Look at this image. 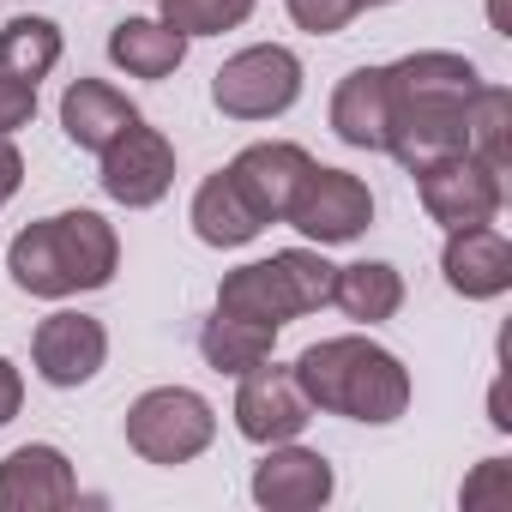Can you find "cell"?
Listing matches in <instances>:
<instances>
[{
	"mask_svg": "<svg viewBox=\"0 0 512 512\" xmlns=\"http://www.w3.org/2000/svg\"><path fill=\"white\" fill-rule=\"evenodd\" d=\"M7 272L25 296L37 302H67V296H85V290H103L115 284L121 272V235L103 211H55V217H37L13 235L7 247Z\"/></svg>",
	"mask_w": 512,
	"mask_h": 512,
	"instance_id": "6da1fadb",
	"label": "cell"
},
{
	"mask_svg": "<svg viewBox=\"0 0 512 512\" xmlns=\"http://www.w3.org/2000/svg\"><path fill=\"white\" fill-rule=\"evenodd\" d=\"M296 386L308 392L314 410L326 416H344V422H368V428H392L404 410H410V368L362 338V332H344V338H320L308 344L296 362H290Z\"/></svg>",
	"mask_w": 512,
	"mask_h": 512,
	"instance_id": "7a4b0ae2",
	"label": "cell"
},
{
	"mask_svg": "<svg viewBox=\"0 0 512 512\" xmlns=\"http://www.w3.org/2000/svg\"><path fill=\"white\" fill-rule=\"evenodd\" d=\"M332 260L320 247H284L272 260H247L217 284V314L235 320H260L272 332H284L302 314H320L332 302Z\"/></svg>",
	"mask_w": 512,
	"mask_h": 512,
	"instance_id": "3957f363",
	"label": "cell"
},
{
	"mask_svg": "<svg viewBox=\"0 0 512 512\" xmlns=\"http://www.w3.org/2000/svg\"><path fill=\"white\" fill-rule=\"evenodd\" d=\"M302 55L284 43H253L235 49L217 73H211V103L229 121H278L302 103Z\"/></svg>",
	"mask_w": 512,
	"mask_h": 512,
	"instance_id": "277c9868",
	"label": "cell"
},
{
	"mask_svg": "<svg viewBox=\"0 0 512 512\" xmlns=\"http://www.w3.org/2000/svg\"><path fill=\"white\" fill-rule=\"evenodd\" d=\"M217 440V410L193 386H151L127 404V446L145 464H193Z\"/></svg>",
	"mask_w": 512,
	"mask_h": 512,
	"instance_id": "5b68a950",
	"label": "cell"
},
{
	"mask_svg": "<svg viewBox=\"0 0 512 512\" xmlns=\"http://www.w3.org/2000/svg\"><path fill=\"white\" fill-rule=\"evenodd\" d=\"M416 193H422V211L440 223V229H476V223H494L500 205H506V175L488 169L482 157L458 151V157H440L428 169H416Z\"/></svg>",
	"mask_w": 512,
	"mask_h": 512,
	"instance_id": "8992f818",
	"label": "cell"
},
{
	"mask_svg": "<svg viewBox=\"0 0 512 512\" xmlns=\"http://www.w3.org/2000/svg\"><path fill=\"white\" fill-rule=\"evenodd\" d=\"M97 157H103V169H97L103 193L115 205H127V211H151L175 187V145L157 127H145V115L127 133H115Z\"/></svg>",
	"mask_w": 512,
	"mask_h": 512,
	"instance_id": "52a82bcc",
	"label": "cell"
},
{
	"mask_svg": "<svg viewBox=\"0 0 512 512\" xmlns=\"http://www.w3.org/2000/svg\"><path fill=\"white\" fill-rule=\"evenodd\" d=\"M284 223H296L314 247H344V241H356V235L374 223V193H368L362 175L314 163Z\"/></svg>",
	"mask_w": 512,
	"mask_h": 512,
	"instance_id": "ba28073f",
	"label": "cell"
},
{
	"mask_svg": "<svg viewBox=\"0 0 512 512\" xmlns=\"http://www.w3.org/2000/svg\"><path fill=\"white\" fill-rule=\"evenodd\" d=\"M308 422H314V404H308V392L296 386L290 368L260 362V368L241 374V386H235V428H241V440H253V446L302 440Z\"/></svg>",
	"mask_w": 512,
	"mask_h": 512,
	"instance_id": "9c48e42d",
	"label": "cell"
},
{
	"mask_svg": "<svg viewBox=\"0 0 512 512\" xmlns=\"http://www.w3.org/2000/svg\"><path fill=\"white\" fill-rule=\"evenodd\" d=\"M253 500H260L266 512H314L338 494V470L326 452L302 446V440H278L260 452V464H253Z\"/></svg>",
	"mask_w": 512,
	"mask_h": 512,
	"instance_id": "30bf717a",
	"label": "cell"
},
{
	"mask_svg": "<svg viewBox=\"0 0 512 512\" xmlns=\"http://www.w3.org/2000/svg\"><path fill=\"white\" fill-rule=\"evenodd\" d=\"M31 362H37L43 386L79 392V386H91V380L103 374V362H109V332H103V320H91V314H79V308H61V314H49V320L37 326Z\"/></svg>",
	"mask_w": 512,
	"mask_h": 512,
	"instance_id": "8fae6325",
	"label": "cell"
},
{
	"mask_svg": "<svg viewBox=\"0 0 512 512\" xmlns=\"http://www.w3.org/2000/svg\"><path fill=\"white\" fill-rule=\"evenodd\" d=\"M308 169H314V157H308L302 145H290V139H260V145L235 151L229 181L241 187V199H247L253 211H260V223H284L290 205H296V193H302V181H308Z\"/></svg>",
	"mask_w": 512,
	"mask_h": 512,
	"instance_id": "7c38bea8",
	"label": "cell"
},
{
	"mask_svg": "<svg viewBox=\"0 0 512 512\" xmlns=\"http://www.w3.org/2000/svg\"><path fill=\"white\" fill-rule=\"evenodd\" d=\"M61 506H79V476L61 446L31 440L0 458V512H61Z\"/></svg>",
	"mask_w": 512,
	"mask_h": 512,
	"instance_id": "4fadbf2b",
	"label": "cell"
},
{
	"mask_svg": "<svg viewBox=\"0 0 512 512\" xmlns=\"http://www.w3.org/2000/svg\"><path fill=\"white\" fill-rule=\"evenodd\" d=\"M440 272H446V290L452 296H464V302H500L512 290V241L494 223L446 229Z\"/></svg>",
	"mask_w": 512,
	"mask_h": 512,
	"instance_id": "5bb4252c",
	"label": "cell"
},
{
	"mask_svg": "<svg viewBox=\"0 0 512 512\" xmlns=\"http://www.w3.org/2000/svg\"><path fill=\"white\" fill-rule=\"evenodd\" d=\"M458 151H464V103H392L386 157H398L410 175Z\"/></svg>",
	"mask_w": 512,
	"mask_h": 512,
	"instance_id": "9a60e30c",
	"label": "cell"
},
{
	"mask_svg": "<svg viewBox=\"0 0 512 512\" xmlns=\"http://www.w3.org/2000/svg\"><path fill=\"white\" fill-rule=\"evenodd\" d=\"M386 127H392V85L386 67H356L338 79L332 91V133L350 151H386Z\"/></svg>",
	"mask_w": 512,
	"mask_h": 512,
	"instance_id": "2e32d148",
	"label": "cell"
},
{
	"mask_svg": "<svg viewBox=\"0 0 512 512\" xmlns=\"http://www.w3.org/2000/svg\"><path fill=\"white\" fill-rule=\"evenodd\" d=\"M386 85H392V103H464L482 73L470 55H452V49H416L404 61L386 67Z\"/></svg>",
	"mask_w": 512,
	"mask_h": 512,
	"instance_id": "e0dca14e",
	"label": "cell"
},
{
	"mask_svg": "<svg viewBox=\"0 0 512 512\" xmlns=\"http://www.w3.org/2000/svg\"><path fill=\"white\" fill-rule=\"evenodd\" d=\"M139 121V109L127 103V91H115L109 79H73L61 91V133L79 151H103L115 133H127Z\"/></svg>",
	"mask_w": 512,
	"mask_h": 512,
	"instance_id": "ac0fdd59",
	"label": "cell"
},
{
	"mask_svg": "<svg viewBox=\"0 0 512 512\" xmlns=\"http://www.w3.org/2000/svg\"><path fill=\"white\" fill-rule=\"evenodd\" d=\"M187 223H193V235L205 241V247H247V241H260V211H253L247 199H241V187L229 181V169H217V175H205L199 181V193H193V205H187Z\"/></svg>",
	"mask_w": 512,
	"mask_h": 512,
	"instance_id": "d6986e66",
	"label": "cell"
},
{
	"mask_svg": "<svg viewBox=\"0 0 512 512\" xmlns=\"http://www.w3.org/2000/svg\"><path fill=\"white\" fill-rule=\"evenodd\" d=\"M187 43H193V37H181V31L163 25V19H121V25L109 31V61H115L127 79H169V73L187 61Z\"/></svg>",
	"mask_w": 512,
	"mask_h": 512,
	"instance_id": "ffe728a7",
	"label": "cell"
},
{
	"mask_svg": "<svg viewBox=\"0 0 512 512\" xmlns=\"http://www.w3.org/2000/svg\"><path fill=\"white\" fill-rule=\"evenodd\" d=\"M332 308H344V320L356 326H386L404 308V272L386 260H356L332 272Z\"/></svg>",
	"mask_w": 512,
	"mask_h": 512,
	"instance_id": "44dd1931",
	"label": "cell"
},
{
	"mask_svg": "<svg viewBox=\"0 0 512 512\" xmlns=\"http://www.w3.org/2000/svg\"><path fill=\"white\" fill-rule=\"evenodd\" d=\"M272 350H278V332L260 326V320L211 314V320L199 326V356H205V368H217V374H229V380H241L247 368L272 362Z\"/></svg>",
	"mask_w": 512,
	"mask_h": 512,
	"instance_id": "7402d4cb",
	"label": "cell"
},
{
	"mask_svg": "<svg viewBox=\"0 0 512 512\" xmlns=\"http://www.w3.org/2000/svg\"><path fill=\"white\" fill-rule=\"evenodd\" d=\"M61 49H67V37L55 19L19 13V19L0 25V73H13V79H31V85L49 79L61 67Z\"/></svg>",
	"mask_w": 512,
	"mask_h": 512,
	"instance_id": "603a6c76",
	"label": "cell"
},
{
	"mask_svg": "<svg viewBox=\"0 0 512 512\" xmlns=\"http://www.w3.org/2000/svg\"><path fill=\"white\" fill-rule=\"evenodd\" d=\"M464 151L506 175L512 163V91L506 85H476L464 97Z\"/></svg>",
	"mask_w": 512,
	"mask_h": 512,
	"instance_id": "cb8c5ba5",
	"label": "cell"
},
{
	"mask_svg": "<svg viewBox=\"0 0 512 512\" xmlns=\"http://www.w3.org/2000/svg\"><path fill=\"white\" fill-rule=\"evenodd\" d=\"M260 0H157V19L175 25L181 37H223L253 19Z\"/></svg>",
	"mask_w": 512,
	"mask_h": 512,
	"instance_id": "d4e9b609",
	"label": "cell"
},
{
	"mask_svg": "<svg viewBox=\"0 0 512 512\" xmlns=\"http://www.w3.org/2000/svg\"><path fill=\"white\" fill-rule=\"evenodd\" d=\"M290 7V19H296V31H308V37H338L362 7L356 0H284Z\"/></svg>",
	"mask_w": 512,
	"mask_h": 512,
	"instance_id": "484cf974",
	"label": "cell"
},
{
	"mask_svg": "<svg viewBox=\"0 0 512 512\" xmlns=\"http://www.w3.org/2000/svg\"><path fill=\"white\" fill-rule=\"evenodd\" d=\"M458 500H464L470 512H476V506H512V464H506V458H482Z\"/></svg>",
	"mask_w": 512,
	"mask_h": 512,
	"instance_id": "4316f807",
	"label": "cell"
},
{
	"mask_svg": "<svg viewBox=\"0 0 512 512\" xmlns=\"http://www.w3.org/2000/svg\"><path fill=\"white\" fill-rule=\"evenodd\" d=\"M31 121H37V85L0 73V133H19V127H31Z\"/></svg>",
	"mask_w": 512,
	"mask_h": 512,
	"instance_id": "83f0119b",
	"label": "cell"
},
{
	"mask_svg": "<svg viewBox=\"0 0 512 512\" xmlns=\"http://www.w3.org/2000/svg\"><path fill=\"white\" fill-rule=\"evenodd\" d=\"M25 187V157L13 145V133H0V211H7V199Z\"/></svg>",
	"mask_w": 512,
	"mask_h": 512,
	"instance_id": "f1b7e54d",
	"label": "cell"
},
{
	"mask_svg": "<svg viewBox=\"0 0 512 512\" xmlns=\"http://www.w3.org/2000/svg\"><path fill=\"white\" fill-rule=\"evenodd\" d=\"M19 404H25V374H19L13 356H0V428L19 416Z\"/></svg>",
	"mask_w": 512,
	"mask_h": 512,
	"instance_id": "f546056e",
	"label": "cell"
},
{
	"mask_svg": "<svg viewBox=\"0 0 512 512\" xmlns=\"http://www.w3.org/2000/svg\"><path fill=\"white\" fill-rule=\"evenodd\" d=\"M488 19H494V31L506 37V0H488Z\"/></svg>",
	"mask_w": 512,
	"mask_h": 512,
	"instance_id": "4dcf8cb0",
	"label": "cell"
},
{
	"mask_svg": "<svg viewBox=\"0 0 512 512\" xmlns=\"http://www.w3.org/2000/svg\"><path fill=\"white\" fill-rule=\"evenodd\" d=\"M356 7H392V0H356Z\"/></svg>",
	"mask_w": 512,
	"mask_h": 512,
	"instance_id": "1f68e13d",
	"label": "cell"
}]
</instances>
